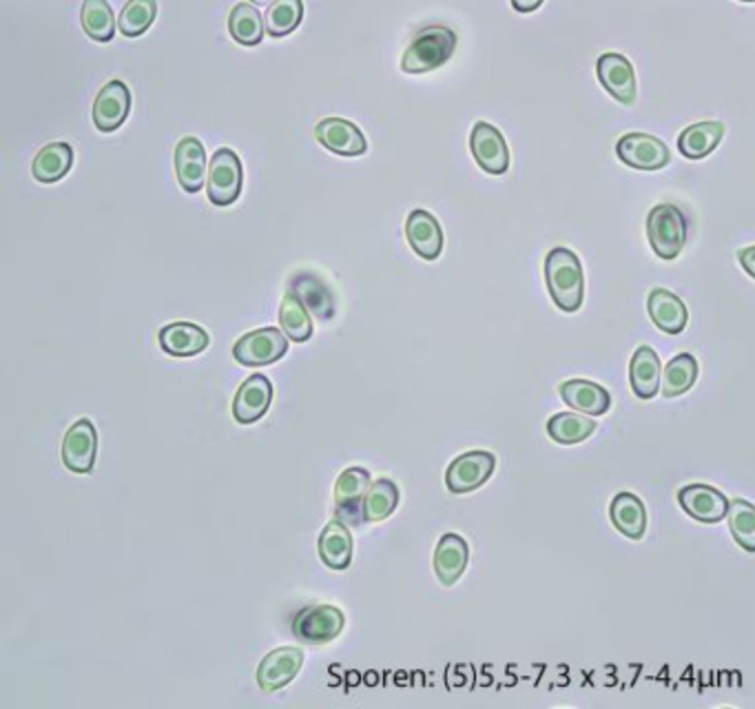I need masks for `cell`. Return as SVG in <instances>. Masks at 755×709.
Here are the masks:
<instances>
[{
    "mask_svg": "<svg viewBox=\"0 0 755 709\" xmlns=\"http://www.w3.org/2000/svg\"><path fill=\"white\" fill-rule=\"evenodd\" d=\"M545 282L552 302L563 313H576L583 306L585 278L581 260L574 251L556 247L545 258Z\"/></svg>",
    "mask_w": 755,
    "mask_h": 709,
    "instance_id": "obj_1",
    "label": "cell"
},
{
    "mask_svg": "<svg viewBox=\"0 0 755 709\" xmlns=\"http://www.w3.org/2000/svg\"><path fill=\"white\" fill-rule=\"evenodd\" d=\"M457 47V36L448 27H428L417 34L402 58V71L426 74L439 69L450 60Z\"/></svg>",
    "mask_w": 755,
    "mask_h": 709,
    "instance_id": "obj_2",
    "label": "cell"
},
{
    "mask_svg": "<svg viewBox=\"0 0 755 709\" xmlns=\"http://www.w3.org/2000/svg\"><path fill=\"white\" fill-rule=\"evenodd\" d=\"M647 238L661 260H676L687 243V220L674 204H656L647 215Z\"/></svg>",
    "mask_w": 755,
    "mask_h": 709,
    "instance_id": "obj_3",
    "label": "cell"
},
{
    "mask_svg": "<svg viewBox=\"0 0 755 709\" xmlns=\"http://www.w3.org/2000/svg\"><path fill=\"white\" fill-rule=\"evenodd\" d=\"M289 350V335L280 328H258L241 335L233 346V358L241 367H269L280 362Z\"/></svg>",
    "mask_w": 755,
    "mask_h": 709,
    "instance_id": "obj_4",
    "label": "cell"
},
{
    "mask_svg": "<svg viewBox=\"0 0 755 709\" xmlns=\"http://www.w3.org/2000/svg\"><path fill=\"white\" fill-rule=\"evenodd\" d=\"M244 184V169L235 151L230 149H217L213 154V160L209 162V178H206V189H209V200L215 206H230Z\"/></svg>",
    "mask_w": 755,
    "mask_h": 709,
    "instance_id": "obj_5",
    "label": "cell"
},
{
    "mask_svg": "<svg viewBox=\"0 0 755 709\" xmlns=\"http://www.w3.org/2000/svg\"><path fill=\"white\" fill-rule=\"evenodd\" d=\"M496 468V457L487 450H470L459 454L446 472V486L452 495H465L481 488Z\"/></svg>",
    "mask_w": 755,
    "mask_h": 709,
    "instance_id": "obj_6",
    "label": "cell"
},
{
    "mask_svg": "<svg viewBox=\"0 0 755 709\" xmlns=\"http://www.w3.org/2000/svg\"><path fill=\"white\" fill-rule=\"evenodd\" d=\"M346 617L335 606H308L293 621V632L308 645H324L335 641L343 630Z\"/></svg>",
    "mask_w": 755,
    "mask_h": 709,
    "instance_id": "obj_7",
    "label": "cell"
},
{
    "mask_svg": "<svg viewBox=\"0 0 755 709\" xmlns=\"http://www.w3.org/2000/svg\"><path fill=\"white\" fill-rule=\"evenodd\" d=\"M618 160L632 169L658 171L672 162L669 147L656 136L647 134H627L616 145Z\"/></svg>",
    "mask_w": 755,
    "mask_h": 709,
    "instance_id": "obj_8",
    "label": "cell"
},
{
    "mask_svg": "<svg viewBox=\"0 0 755 709\" xmlns=\"http://www.w3.org/2000/svg\"><path fill=\"white\" fill-rule=\"evenodd\" d=\"M132 111V91L122 80L106 82L93 102V125L102 134H111L124 125Z\"/></svg>",
    "mask_w": 755,
    "mask_h": 709,
    "instance_id": "obj_9",
    "label": "cell"
},
{
    "mask_svg": "<svg viewBox=\"0 0 755 709\" xmlns=\"http://www.w3.org/2000/svg\"><path fill=\"white\" fill-rule=\"evenodd\" d=\"M470 149L476 165L492 176H503L510 169V149L503 134L489 123H476L470 136Z\"/></svg>",
    "mask_w": 755,
    "mask_h": 709,
    "instance_id": "obj_10",
    "label": "cell"
},
{
    "mask_svg": "<svg viewBox=\"0 0 755 709\" xmlns=\"http://www.w3.org/2000/svg\"><path fill=\"white\" fill-rule=\"evenodd\" d=\"M370 488V475L363 468L343 470L335 484L337 519L348 526L363 524V499Z\"/></svg>",
    "mask_w": 755,
    "mask_h": 709,
    "instance_id": "obj_11",
    "label": "cell"
},
{
    "mask_svg": "<svg viewBox=\"0 0 755 709\" xmlns=\"http://www.w3.org/2000/svg\"><path fill=\"white\" fill-rule=\"evenodd\" d=\"M678 504L694 521L720 524L729 515L731 502L724 493L707 484H691L678 491Z\"/></svg>",
    "mask_w": 755,
    "mask_h": 709,
    "instance_id": "obj_12",
    "label": "cell"
},
{
    "mask_svg": "<svg viewBox=\"0 0 755 709\" xmlns=\"http://www.w3.org/2000/svg\"><path fill=\"white\" fill-rule=\"evenodd\" d=\"M95 450H98L95 426L89 419H80L65 435L63 463L67 470L76 472V475H89L95 465Z\"/></svg>",
    "mask_w": 755,
    "mask_h": 709,
    "instance_id": "obj_13",
    "label": "cell"
},
{
    "mask_svg": "<svg viewBox=\"0 0 755 709\" xmlns=\"http://www.w3.org/2000/svg\"><path fill=\"white\" fill-rule=\"evenodd\" d=\"M596 74L600 85L620 104H632L636 100V74L634 65L622 54H602L596 63Z\"/></svg>",
    "mask_w": 755,
    "mask_h": 709,
    "instance_id": "obj_14",
    "label": "cell"
},
{
    "mask_svg": "<svg viewBox=\"0 0 755 709\" xmlns=\"http://www.w3.org/2000/svg\"><path fill=\"white\" fill-rule=\"evenodd\" d=\"M273 399V384L267 375H250L237 391L233 402V417L237 424H256L262 419Z\"/></svg>",
    "mask_w": 755,
    "mask_h": 709,
    "instance_id": "obj_15",
    "label": "cell"
},
{
    "mask_svg": "<svg viewBox=\"0 0 755 709\" xmlns=\"http://www.w3.org/2000/svg\"><path fill=\"white\" fill-rule=\"evenodd\" d=\"M406 238H408V245L413 247V251L428 262L437 260L443 251V228L430 211L415 209L408 215Z\"/></svg>",
    "mask_w": 755,
    "mask_h": 709,
    "instance_id": "obj_16",
    "label": "cell"
},
{
    "mask_svg": "<svg viewBox=\"0 0 755 709\" xmlns=\"http://www.w3.org/2000/svg\"><path fill=\"white\" fill-rule=\"evenodd\" d=\"M315 136L322 147H326L328 151L337 156L352 158V156L365 154L368 149V143L361 130L354 123L343 121V117H326V121L317 125Z\"/></svg>",
    "mask_w": 755,
    "mask_h": 709,
    "instance_id": "obj_17",
    "label": "cell"
},
{
    "mask_svg": "<svg viewBox=\"0 0 755 709\" xmlns=\"http://www.w3.org/2000/svg\"><path fill=\"white\" fill-rule=\"evenodd\" d=\"M304 665V652L300 648H280L271 652L258 667V683L262 691H278L289 685Z\"/></svg>",
    "mask_w": 755,
    "mask_h": 709,
    "instance_id": "obj_18",
    "label": "cell"
},
{
    "mask_svg": "<svg viewBox=\"0 0 755 709\" xmlns=\"http://www.w3.org/2000/svg\"><path fill=\"white\" fill-rule=\"evenodd\" d=\"M629 384L641 399H654L661 393L663 367L658 352L652 346H639L629 362Z\"/></svg>",
    "mask_w": 755,
    "mask_h": 709,
    "instance_id": "obj_19",
    "label": "cell"
},
{
    "mask_svg": "<svg viewBox=\"0 0 755 709\" xmlns=\"http://www.w3.org/2000/svg\"><path fill=\"white\" fill-rule=\"evenodd\" d=\"M160 348L171 354V358H195V354H200L211 337L209 333L198 326V324H191V322H173V324H167L160 335Z\"/></svg>",
    "mask_w": 755,
    "mask_h": 709,
    "instance_id": "obj_20",
    "label": "cell"
},
{
    "mask_svg": "<svg viewBox=\"0 0 755 709\" xmlns=\"http://www.w3.org/2000/svg\"><path fill=\"white\" fill-rule=\"evenodd\" d=\"M609 519L613 528L632 541H639L647 532V508L634 493H618L609 504Z\"/></svg>",
    "mask_w": 755,
    "mask_h": 709,
    "instance_id": "obj_21",
    "label": "cell"
},
{
    "mask_svg": "<svg viewBox=\"0 0 755 709\" xmlns=\"http://www.w3.org/2000/svg\"><path fill=\"white\" fill-rule=\"evenodd\" d=\"M467 559H470L467 541L454 532L443 534L435 550V572L441 585H448V587L454 585L463 576L467 567Z\"/></svg>",
    "mask_w": 755,
    "mask_h": 709,
    "instance_id": "obj_22",
    "label": "cell"
},
{
    "mask_svg": "<svg viewBox=\"0 0 755 709\" xmlns=\"http://www.w3.org/2000/svg\"><path fill=\"white\" fill-rule=\"evenodd\" d=\"M176 173L178 182L187 193H198L204 184V173H206V154L204 145L189 136L182 138L176 147Z\"/></svg>",
    "mask_w": 755,
    "mask_h": 709,
    "instance_id": "obj_23",
    "label": "cell"
},
{
    "mask_svg": "<svg viewBox=\"0 0 755 709\" xmlns=\"http://www.w3.org/2000/svg\"><path fill=\"white\" fill-rule=\"evenodd\" d=\"M319 548V559L324 561L326 567L330 570H346L352 561V532L348 530V524H343L341 519H333L330 524H326V528L319 534L317 541Z\"/></svg>",
    "mask_w": 755,
    "mask_h": 709,
    "instance_id": "obj_24",
    "label": "cell"
},
{
    "mask_svg": "<svg viewBox=\"0 0 755 709\" xmlns=\"http://www.w3.org/2000/svg\"><path fill=\"white\" fill-rule=\"evenodd\" d=\"M563 402L589 417H600L611 408V395L600 384L589 380H567L561 384Z\"/></svg>",
    "mask_w": 755,
    "mask_h": 709,
    "instance_id": "obj_25",
    "label": "cell"
},
{
    "mask_svg": "<svg viewBox=\"0 0 755 709\" xmlns=\"http://www.w3.org/2000/svg\"><path fill=\"white\" fill-rule=\"evenodd\" d=\"M652 322L667 335H680L687 328L689 313L685 302L667 289H654L647 300Z\"/></svg>",
    "mask_w": 755,
    "mask_h": 709,
    "instance_id": "obj_26",
    "label": "cell"
},
{
    "mask_svg": "<svg viewBox=\"0 0 755 709\" xmlns=\"http://www.w3.org/2000/svg\"><path fill=\"white\" fill-rule=\"evenodd\" d=\"M74 167V149L67 143H49L45 145L32 165V176L36 182L54 184L63 180Z\"/></svg>",
    "mask_w": 755,
    "mask_h": 709,
    "instance_id": "obj_27",
    "label": "cell"
},
{
    "mask_svg": "<svg viewBox=\"0 0 755 709\" xmlns=\"http://www.w3.org/2000/svg\"><path fill=\"white\" fill-rule=\"evenodd\" d=\"M722 136H724L722 123H718V121L698 123V125L683 130V134L678 136V149L685 158L700 160V158H707L711 151H715Z\"/></svg>",
    "mask_w": 755,
    "mask_h": 709,
    "instance_id": "obj_28",
    "label": "cell"
},
{
    "mask_svg": "<svg viewBox=\"0 0 755 709\" xmlns=\"http://www.w3.org/2000/svg\"><path fill=\"white\" fill-rule=\"evenodd\" d=\"M291 293H295L302 304L319 319H330L335 315L333 293L313 273H300L291 282Z\"/></svg>",
    "mask_w": 755,
    "mask_h": 709,
    "instance_id": "obj_29",
    "label": "cell"
},
{
    "mask_svg": "<svg viewBox=\"0 0 755 709\" xmlns=\"http://www.w3.org/2000/svg\"><path fill=\"white\" fill-rule=\"evenodd\" d=\"M228 32H230L235 43H239L244 47H256L264 38L267 23L253 5L239 3L233 8V12L228 16Z\"/></svg>",
    "mask_w": 755,
    "mask_h": 709,
    "instance_id": "obj_30",
    "label": "cell"
},
{
    "mask_svg": "<svg viewBox=\"0 0 755 709\" xmlns=\"http://www.w3.org/2000/svg\"><path fill=\"white\" fill-rule=\"evenodd\" d=\"M698 380V362L694 354L689 352H680L676 354L674 360H669V364L663 371V384H661V393L667 399L680 397L685 393H689L694 389Z\"/></svg>",
    "mask_w": 755,
    "mask_h": 709,
    "instance_id": "obj_31",
    "label": "cell"
},
{
    "mask_svg": "<svg viewBox=\"0 0 755 709\" xmlns=\"http://www.w3.org/2000/svg\"><path fill=\"white\" fill-rule=\"evenodd\" d=\"M399 504V488L393 480L382 477L370 484L363 499V521H384L388 519Z\"/></svg>",
    "mask_w": 755,
    "mask_h": 709,
    "instance_id": "obj_32",
    "label": "cell"
},
{
    "mask_svg": "<svg viewBox=\"0 0 755 709\" xmlns=\"http://www.w3.org/2000/svg\"><path fill=\"white\" fill-rule=\"evenodd\" d=\"M596 421L576 413H559L548 421V435L561 446H576L594 435Z\"/></svg>",
    "mask_w": 755,
    "mask_h": 709,
    "instance_id": "obj_33",
    "label": "cell"
},
{
    "mask_svg": "<svg viewBox=\"0 0 755 709\" xmlns=\"http://www.w3.org/2000/svg\"><path fill=\"white\" fill-rule=\"evenodd\" d=\"M280 324L291 341L304 344L313 337V322L308 308L295 293H289L280 304Z\"/></svg>",
    "mask_w": 755,
    "mask_h": 709,
    "instance_id": "obj_34",
    "label": "cell"
},
{
    "mask_svg": "<svg viewBox=\"0 0 755 709\" xmlns=\"http://www.w3.org/2000/svg\"><path fill=\"white\" fill-rule=\"evenodd\" d=\"M82 30L95 43H109L115 32L113 10L106 0H84L82 3Z\"/></svg>",
    "mask_w": 755,
    "mask_h": 709,
    "instance_id": "obj_35",
    "label": "cell"
},
{
    "mask_svg": "<svg viewBox=\"0 0 755 709\" xmlns=\"http://www.w3.org/2000/svg\"><path fill=\"white\" fill-rule=\"evenodd\" d=\"M158 16V3L156 0H129L120 12L117 30L127 38L143 36Z\"/></svg>",
    "mask_w": 755,
    "mask_h": 709,
    "instance_id": "obj_36",
    "label": "cell"
},
{
    "mask_svg": "<svg viewBox=\"0 0 755 709\" xmlns=\"http://www.w3.org/2000/svg\"><path fill=\"white\" fill-rule=\"evenodd\" d=\"M726 517L733 541L744 552L755 554V506L746 499H733Z\"/></svg>",
    "mask_w": 755,
    "mask_h": 709,
    "instance_id": "obj_37",
    "label": "cell"
},
{
    "mask_svg": "<svg viewBox=\"0 0 755 709\" xmlns=\"http://www.w3.org/2000/svg\"><path fill=\"white\" fill-rule=\"evenodd\" d=\"M304 19V3L302 0H273L267 10V32L275 38L293 34Z\"/></svg>",
    "mask_w": 755,
    "mask_h": 709,
    "instance_id": "obj_38",
    "label": "cell"
},
{
    "mask_svg": "<svg viewBox=\"0 0 755 709\" xmlns=\"http://www.w3.org/2000/svg\"><path fill=\"white\" fill-rule=\"evenodd\" d=\"M737 260L742 265V269L755 280V247H746L737 254Z\"/></svg>",
    "mask_w": 755,
    "mask_h": 709,
    "instance_id": "obj_39",
    "label": "cell"
},
{
    "mask_svg": "<svg viewBox=\"0 0 755 709\" xmlns=\"http://www.w3.org/2000/svg\"><path fill=\"white\" fill-rule=\"evenodd\" d=\"M510 3H512V8H515L517 12L530 14V12H537V10L545 3V0H510Z\"/></svg>",
    "mask_w": 755,
    "mask_h": 709,
    "instance_id": "obj_40",
    "label": "cell"
},
{
    "mask_svg": "<svg viewBox=\"0 0 755 709\" xmlns=\"http://www.w3.org/2000/svg\"><path fill=\"white\" fill-rule=\"evenodd\" d=\"M248 3H253V5H267V3H271V0H248Z\"/></svg>",
    "mask_w": 755,
    "mask_h": 709,
    "instance_id": "obj_41",
    "label": "cell"
},
{
    "mask_svg": "<svg viewBox=\"0 0 755 709\" xmlns=\"http://www.w3.org/2000/svg\"><path fill=\"white\" fill-rule=\"evenodd\" d=\"M740 3H755V0H740Z\"/></svg>",
    "mask_w": 755,
    "mask_h": 709,
    "instance_id": "obj_42",
    "label": "cell"
}]
</instances>
